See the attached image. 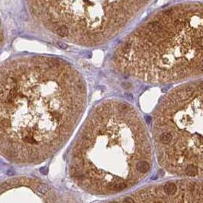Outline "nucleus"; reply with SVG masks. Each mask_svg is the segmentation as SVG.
Here are the masks:
<instances>
[{
  "mask_svg": "<svg viewBox=\"0 0 203 203\" xmlns=\"http://www.w3.org/2000/svg\"><path fill=\"white\" fill-rule=\"evenodd\" d=\"M109 203H118L117 202H110Z\"/></svg>",
  "mask_w": 203,
  "mask_h": 203,
  "instance_id": "nucleus-9",
  "label": "nucleus"
},
{
  "mask_svg": "<svg viewBox=\"0 0 203 203\" xmlns=\"http://www.w3.org/2000/svg\"><path fill=\"white\" fill-rule=\"evenodd\" d=\"M152 0H28L37 20L72 44L108 43L141 15Z\"/></svg>",
  "mask_w": 203,
  "mask_h": 203,
  "instance_id": "nucleus-3",
  "label": "nucleus"
},
{
  "mask_svg": "<svg viewBox=\"0 0 203 203\" xmlns=\"http://www.w3.org/2000/svg\"><path fill=\"white\" fill-rule=\"evenodd\" d=\"M86 88L69 62L50 56H25L0 66V119L13 117L29 128L50 130L57 139L83 113Z\"/></svg>",
  "mask_w": 203,
  "mask_h": 203,
  "instance_id": "nucleus-2",
  "label": "nucleus"
},
{
  "mask_svg": "<svg viewBox=\"0 0 203 203\" xmlns=\"http://www.w3.org/2000/svg\"><path fill=\"white\" fill-rule=\"evenodd\" d=\"M123 203H135V200L132 197H126L123 200Z\"/></svg>",
  "mask_w": 203,
  "mask_h": 203,
  "instance_id": "nucleus-7",
  "label": "nucleus"
},
{
  "mask_svg": "<svg viewBox=\"0 0 203 203\" xmlns=\"http://www.w3.org/2000/svg\"><path fill=\"white\" fill-rule=\"evenodd\" d=\"M2 42H3V31H2V27L1 25V21H0V47H1Z\"/></svg>",
  "mask_w": 203,
  "mask_h": 203,
  "instance_id": "nucleus-8",
  "label": "nucleus"
},
{
  "mask_svg": "<svg viewBox=\"0 0 203 203\" xmlns=\"http://www.w3.org/2000/svg\"><path fill=\"white\" fill-rule=\"evenodd\" d=\"M135 168L138 173L146 174L150 169V164L147 160H140L136 164Z\"/></svg>",
  "mask_w": 203,
  "mask_h": 203,
  "instance_id": "nucleus-4",
  "label": "nucleus"
},
{
  "mask_svg": "<svg viewBox=\"0 0 203 203\" xmlns=\"http://www.w3.org/2000/svg\"><path fill=\"white\" fill-rule=\"evenodd\" d=\"M163 190L167 195H174L178 192V187L176 183L169 182L163 186Z\"/></svg>",
  "mask_w": 203,
  "mask_h": 203,
  "instance_id": "nucleus-5",
  "label": "nucleus"
},
{
  "mask_svg": "<svg viewBox=\"0 0 203 203\" xmlns=\"http://www.w3.org/2000/svg\"><path fill=\"white\" fill-rule=\"evenodd\" d=\"M36 189L37 190L38 193H41V194H45L48 192V187L47 186L43 184V183H38L36 186Z\"/></svg>",
  "mask_w": 203,
  "mask_h": 203,
  "instance_id": "nucleus-6",
  "label": "nucleus"
},
{
  "mask_svg": "<svg viewBox=\"0 0 203 203\" xmlns=\"http://www.w3.org/2000/svg\"><path fill=\"white\" fill-rule=\"evenodd\" d=\"M203 11L200 2L153 14L116 47L112 61L124 75L155 84L202 75Z\"/></svg>",
  "mask_w": 203,
  "mask_h": 203,
  "instance_id": "nucleus-1",
  "label": "nucleus"
}]
</instances>
